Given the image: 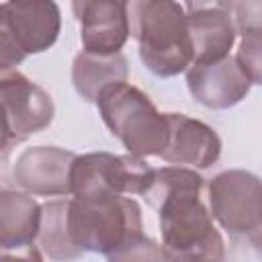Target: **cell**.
Segmentation results:
<instances>
[{
	"label": "cell",
	"mask_w": 262,
	"mask_h": 262,
	"mask_svg": "<svg viewBox=\"0 0 262 262\" xmlns=\"http://www.w3.org/2000/svg\"><path fill=\"white\" fill-rule=\"evenodd\" d=\"M205 178L184 166L154 170L143 199L158 211L162 250L168 262H223L225 242L201 201Z\"/></svg>",
	"instance_id": "1"
},
{
	"label": "cell",
	"mask_w": 262,
	"mask_h": 262,
	"mask_svg": "<svg viewBox=\"0 0 262 262\" xmlns=\"http://www.w3.org/2000/svg\"><path fill=\"white\" fill-rule=\"evenodd\" d=\"M129 25L139 57L151 74L172 78L190 70L192 41L182 4L172 0L129 2Z\"/></svg>",
	"instance_id": "2"
},
{
	"label": "cell",
	"mask_w": 262,
	"mask_h": 262,
	"mask_svg": "<svg viewBox=\"0 0 262 262\" xmlns=\"http://www.w3.org/2000/svg\"><path fill=\"white\" fill-rule=\"evenodd\" d=\"M104 125L131 156H162L170 139L168 113H160L145 92L129 82L108 86L96 100Z\"/></svg>",
	"instance_id": "3"
},
{
	"label": "cell",
	"mask_w": 262,
	"mask_h": 262,
	"mask_svg": "<svg viewBox=\"0 0 262 262\" xmlns=\"http://www.w3.org/2000/svg\"><path fill=\"white\" fill-rule=\"evenodd\" d=\"M68 227L82 252L104 256L143 233L141 209L131 196L72 199Z\"/></svg>",
	"instance_id": "4"
},
{
	"label": "cell",
	"mask_w": 262,
	"mask_h": 262,
	"mask_svg": "<svg viewBox=\"0 0 262 262\" xmlns=\"http://www.w3.org/2000/svg\"><path fill=\"white\" fill-rule=\"evenodd\" d=\"M61 14L55 2L0 4V70L12 72L27 55L47 51L59 37Z\"/></svg>",
	"instance_id": "5"
},
{
	"label": "cell",
	"mask_w": 262,
	"mask_h": 262,
	"mask_svg": "<svg viewBox=\"0 0 262 262\" xmlns=\"http://www.w3.org/2000/svg\"><path fill=\"white\" fill-rule=\"evenodd\" d=\"M154 170L143 158L92 151L78 156L72 166L74 199L145 194L154 180Z\"/></svg>",
	"instance_id": "6"
},
{
	"label": "cell",
	"mask_w": 262,
	"mask_h": 262,
	"mask_svg": "<svg viewBox=\"0 0 262 262\" xmlns=\"http://www.w3.org/2000/svg\"><path fill=\"white\" fill-rule=\"evenodd\" d=\"M209 211L231 235H252L262 225V180L246 170H223L209 180Z\"/></svg>",
	"instance_id": "7"
},
{
	"label": "cell",
	"mask_w": 262,
	"mask_h": 262,
	"mask_svg": "<svg viewBox=\"0 0 262 262\" xmlns=\"http://www.w3.org/2000/svg\"><path fill=\"white\" fill-rule=\"evenodd\" d=\"M0 96L4 115L2 147L6 156L14 143L49 127L55 115V104L41 86L16 70L0 74Z\"/></svg>",
	"instance_id": "8"
},
{
	"label": "cell",
	"mask_w": 262,
	"mask_h": 262,
	"mask_svg": "<svg viewBox=\"0 0 262 262\" xmlns=\"http://www.w3.org/2000/svg\"><path fill=\"white\" fill-rule=\"evenodd\" d=\"M78 156L55 145L27 147L14 162L16 186L29 194L66 196L72 194V166Z\"/></svg>",
	"instance_id": "9"
},
{
	"label": "cell",
	"mask_w": 262,
	"mask_h": 262,
	"mask_svg": "<svg viewBox=\"0 0 262 262\" xmlns=\"http://www.w3.org/2000/svg\"><path fill=\"white\" fill-rule=\"evenodd\" d=\"M76 20L80 23L82 47L94 55L121 53L131 35L129 2L76 0L72 2Z\"/></svg>",
	"instance_id": "10"
},
{
	"label": "cell",
	"mask_w": 262,
	"mask_h": 262,
	"mask_svg": "<svg viewBox=\"0 0 262 262\" xmlns=\"http://www.w3.org/2000/svg\"><path fill=\"white\" fill-rule=\"evenodd\" d=\"M186 86L199 104L213 111H225L248 96L252 82L237 59L229 55L215 63L190 66L186 72Z\"/></svg>",
	"instance_id": "11"
},
{
	"label": "cell",
	"mask_w": 262,
	"mask_h": 262,
	"mask_svg": "<svg viewBox=\"0 0 262 262\" xmlns=\"http://www.w3.org/2000/svg\"><path fill=\"white\" fill-rule=\"evenodd\" d=\"M168 123L170 139L160 156L164 162L205 170L219 160L221 139L213 127L180 113H168Z\"/></svg>",
	"instance_id": "12"
},
{
	"label": "cell",
	"mask_w": 262,
	"mask_h": 262,
	"mask_svg": "<svg viewBox=\"0 0 262 262\" xmlns=\"http://www.w3.org/2000/svg\"><path fill=\"white\" fill-rule=\"evenodd\" d=\"M184 8L192 41V66L229 57L237 33L227 10L221 4H188Z\"/></svg>",
	"instance_id": "13"
},
{
	"label": "cell",
	"mask_w": 262,
	"mask_h": 262,
	"mask_svg": "<svg viewBox=\"0 0 262 262\" xmlns=\"http://www.w3.org/2000/svg\"><path fill=\"white\" fill-rule=\"evenodd\" d=\"M43 205L29 192H0V246L2 250H18L33 246L41 231Z\"/></svg>",
	"instance_id": "14"
},
{
	"label": "cell",
	"mask_w": 262,
	"mask_h": 262,
	"mask_svg": "<svg viewBox=\"0 0 262 262\" xmlns=\"http://www.w3.org/2000/svg\"><path fill=\"white\" fill-rule=\"evenodd\" d=\"M127 76L129 66L123 53L94 55L88 51H80L72 63L74 88L86 102H96L108 86L127 82Z\"/></svg>",
	"instance_id": "15"
},
{
	"label": "cell",
	"mask_w": 262,
	"mask_h": 262,
	"mask_svg": "<svg viewBox=\"0 0 262 262\" xmlns=\"http://www.w3.org/2000/svg\"><path fill=\"white\" fill-rule=\"evenodd\" d=\"M68 211L70 201H47L43 203L41 231H39V248L53 262H72L82 256V250L74 244L68 227Z\"/></svg>",
	"instance_id": "16"
},
{
	"label": "cell",
	"mask_w": 262,
	"mask_h": 262,
	"mask_svg": "<svg viewBox=\"0 0 262 262\" xmlns=\"http://www.w3.org/2000/svg\"><path fill=\"white\" fill-rule=\"evenodd\" d=\"M108 262H168L166 254L162 250V244H158L154 237L147 235H135L127 244H123L119 250L106 256Z\"/></svg>",
	"instance_id": "17"
},
{
	"label": "cell",
	"mask_w": 262,
	"mask_h": 262,
	"mask_svg": "<svg viewBox=\"0 0 262 262\" xmlns=\"http://www.w3.org/2000/svg\"><path fill=\"white\" fill-rule=\"evenodd\" d=\"M233 20L235 33L242 37L262 33V0L219 2Z\"/></svg>",
	"instance_id": "18"
},
{
	"label": "cell",
	"mask_w": 262,
	"mask_h": 262,
	"mask_svg": "<svg viewBox=\"0 0 262 262\" xmlns=\"http://www.w3.org/2000/svg\"><path fill=\"white\" fill-rule=\"evenodd\" d=\"M235 59L250 82L262 86V33L242 37Z\"/></svg>",
	"instance_id": "19"
},
{
	"label": "cell",
	"mask_w": 262,
	"mask_h": 262,
	"mask_svg": "<svg viewBox=\"0 0 262 262\" xmlns=\"http://www.w3.org/2000/svg\"><path fill=\"white\" fill-rule=\"evenodd\" d=\"M0 262H45L37 246H27L18 250H2Z\"/></svg>",
	"instance_id": "20"
},
{
	"label": "cell",
	"mask_w": 262,
	"mask_h": 262,
	"mask_svg": "<svg viewBox=\"0 0 262 262\" xmlns=\"http://www.w3.org/2000/svg\"><path fill=\"white\" fill-rule=\"evenodd\" d=\"M248 239H250V244H252L258 252H262V225H260L252 235H248Z\"/></svg>",
	"instance_id": "21"
}]
</instances>
